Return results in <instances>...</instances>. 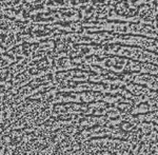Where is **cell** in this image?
<instances>
[{"label": "cell", "instance_id": "6da1fadb", "mask_svg": "<svg viewBox=\"0 0 158 155\" xmlns=\"http://www.w3.org/2000/svg\"><path fill=\"white\" fill-rule=\"evenodd\" d=\"M44 6H45V4H44Z\"/></svg>", "mask_w": 158, "mask_h": 155}]
</instances>
